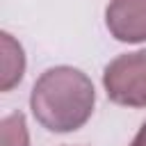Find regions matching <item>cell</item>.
Returning <instances> with one entry per match:
<instances>
[{"instance_id": "cell-1", "label": "cell", "mask_w": 146, "mask_h": 146, "mask_svg": "<svg viewBox=\"0 0 146 146\" xmlns=\"http://www.w3.org/2000/svg\"><path fill=\"white\" fill-rule=\"evenodd\" d=\"M96 103L91 80L73 66H55L41 73L32 87L30 105L34 119L50 132L82 128Z\"/></svg>"}, {"instance_id": "cell-2", "label": "cell", "mask_w": 146, "mask_h": 146, "mask_svg": "<svg viewBox=\"0 0 146 146\" xmlns=\"http://www.w3.org/2000/svg\"><path fill=\"white\" fill-rule=\"evenodd\" d=\"M103 84L116 105L146 107V50L125 52L110 62L103 73Z\"/></svg>"}, {"instance_id": "cell-3", "label": "cell", "mask_w": 146, "mask_h": 146, "mask_svg": "<svg viewBox=\"0 0 146 146\" xmlns=\"http://www.w3.org/2000/svg\"><path fill=\"white\" fill-rule=\"evenodd\" d=\"M105 21L114 39L125 43L146 41V0H110Z\"/></svg>"}, {"instance_id": "cell-4", "label": "cell", "mask_w": 146, "mask_h": 146, "mask_svg": "<svg viewBox=\"0 0 146 146\" xmlns=\"http://www.w3.org/2000/svg\"><path fill=\"white\" fill-rule=\"evenodd\" d=\"M0 52H2L0 55V89L2 91H9L23 78L25 55H23L21 43L11 34H7V32L0 34Z\"/></svg>"}, {"instance_id": "cell-5", "label": "cell", "mask_w": 146, "mask_h": 146, "mask_svg": "<svg viewBox=\"0 0 146 146\" xmlns=\"http://www.w3.org/2000/svg\"><path fill=\"white\" fill-rule=\"evenodd\" d=\"M0 146H30L25 116L21 112H14V114L2 119V123H0Z\"/></svg>"}, {"instance_id": "cell-6", "label": "cell", "mask_w": 146, "mask_h": 146, "mask_svg": "<svg viewBox=\"0 0 146 146\" xmlns=\"http://www.w3.org/2000/svg\"><path fill=\"white\" fill-rule=\"evenodd\" d=\"M130 146H146V123L139 128V132H137V137L132 139V144Z\"/></svg>"}]
</instances>
